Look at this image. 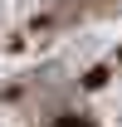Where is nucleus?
<instances>
[{"label": "nucleus", "mask_w": 122, "mask_h": 127, "mask_svg": "<svg viewBox=\"0 0 122 127\" xmlns=\"http://www.w3.org/2000/svg\"><path fill=\"white\" fill-rule=\"evenodd\" d=\"M59 127H88V122H59Z\"/></svg>", "instance_id": "nucleus-1"}]
</instances>
